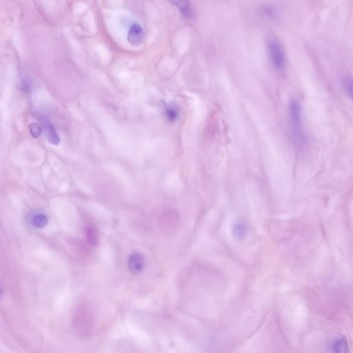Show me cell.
Returning <instances> with one entry per match:
<instances>
[{"label": "cell", "instance_id": "1", "mask_svg": "<svg viewBox=\"0 0 353 353\" xmlns=\"http://www.w3.org/2000/svg\"><path fill=\"white\" fill-rule=\"evenodd\" d=\"M288 119L290 134L294 142L298 145H302L305 140L302 111L301 106L295 100H292L288 106Z\"/></svg>", "mask_w": 353, "mask_h": 353}, {"label": "cell", "instance_id": "2", "mask_svg": "<svg viewBox=\"0 0 353 353\" xmlns=\"http://www.w3.org/2000/svg\"><path fill=\"white\" fill-rule=\"evenodd\" d=\"M267 46L271 64L277 71H282L285 68L286 58L282 43L277 38L271 37L268 38Z\"/></svg>", "mask_w": 353, "mask_h": 353}, {"label": "cell", "instance_id": "3", "mask_svg": "<svg viewBox=\"0 0 353 353\" xmlns=\"http://www.w3.org/2000/svg\"><path fill=\"white\" fill-rule=\"evenodd\" d=\"M127 40L132 47H138L141 46L144 40L143 28L138 23H134L129 27L127 33Z\"/></svg>", "mask_w": 353, "mask_h": 353}, {"label": "cell", "instance_id": "4", "mask_svg": "<svg viewBox=\"0 0 353 353\" xmlns=\"http://www.w3.org/2000/svg\"><path fill=\"white\" fill-rule=\"evenodd\" d=\"M129 270L134 274H140L145 267V259L140 252H134L129 256L128 259Z\"/></svg>", "mask_w": 353, "mask_h": 353}, {"label": "cell", "instance_id": "5", "mask_svg": "<svg viewBox=\"0 0 353 353\" xmlns=\"http://www.w3.org/2000/svg\"><path fill=\"white\" fill-rule=\"evenodd\" d=\"M42 123L46 136H47L49 142L53 145H58L60 144V138L56 128L47 119H43Z\"/></svg>", "mask_w": 353, "mask_h": 353}, {"label": "cell", "instance_id": "6", "mask_svg": "<svg viewBox=\"0 0 353 353\" xmlns=\"http://www.w3.org/2000/svg\"><path fill=\"white\" fill-rule=\"evenodd\" d=\"M28 220L30 225L37 229H41L45 227L48 224V217L43 212L35 211L32 212L28 216Z\"/></svg>", "mask_w": 353, "mask_h": 353}, {"label": "cell", "instance_id": "7", "mask_svg": "<svg viewBox=\"0 0 353 353\" xmlns=\"http://www.w3.org/2000/svg\"><path fill=\"white\" fill-rule=\"evenodd\" d=\"M232 231L233 237L235 240H244L247 234V226L244 222L237 221L233 225Z\"/></svg>", "mask_w": 353, "mask_h": 353}, {"label": "cell", "instance_id": "8", "mask_svg": "<svg viewBox=\"0 0 353 353\" xmlns=\"http://www.w3.org/2000/svg\"><path fill=\"white\" fill-rule=\"evenodd\" d=\"M168 1L172 5L175 6L184 16H191L192 10L190 0H168Z\"/></svg>", "mask_w": 353, "mask_h": 353}, {"label": "cell", "instance_id": "9", "mask_svg": "<svg viewBox=\"0 0 353 353\" xmlns=\"http://www.w3.org/2000/svg\"><path fill=\"white\" fill-rule=\"evenodd\" d=\"M332 349L334 352H344L348 350V344L346 341L342 338L336 339L332 344Z\"/></svg>", "mask_w": 353, "mask_h": 353}, {"label": "cell", "instance_id": "10", "mask_svg": "<svg viewBox=\"0 0 353 353\" xmlns=\"http://www.w3.org/2000/svg\"><path fill=\"white\" fill-rule=\"evenodd\" d=\"M261 12L263 16L269 19H273L276 18L278 15V11L273 6L265 5L261 8Z\"/></svg>", "mask_w": 353, "mask_h": 353}, {"label": "cell", "instance_id": "11", "mask_svg": "<svg viewBox=\"0 0 353 353\" xmlns=\"http://www.w3.org/2000/svg\"><path fill=\"white\" fill-rule=\"evenodd\" d=\"M165 115L170 121H174L178 117V111L173 106H166L165 109Z\"/></svg>", "mask_w": 353, "mask_h": 353}, {"label": "cell", "instance_id": "12", "mask_svg": "<svg viewBox=\"0 0 353 353\" xmlns=\"http://www.w3.org/2000/svg\"><path fill=\"white\" fill-rule=\"evenodd\" d=\"M342 85L346 94L353 99V78L352 77H345L342 80Z\"/></svg>", "mask_w": 353, "mask_h": 353}, {"label": "cell", "instance_id": "13", "mask_svg": "<svg viewBox=\"0 0 353 353\" xmlns=\"http://www.w3.org/2000/svg\"><path fill=\"white\" fill-rule=\"evenodd\" d=\"M30 133L33 138H38L40 136L41 133V128L37 124H31L30 125Z\"/></svg>", "mask_w": 353, "mask_h": 353}, {"label": "cell", "instance_id": "14", "mask_svg": "<svg viewBox=\"0 0 353 353\" xmlns=\"http://www.w3.org/2000/svg\"><path fill=\"white\" fill-rule=\"evenodd\" d=\"M87 233H88V238L90 240L91 242H96V239H97V235L96 233H95L94 230L93 229H88Z\"/></svg>", "mask_w": 353, "mask_h": 353}]
</instances>
